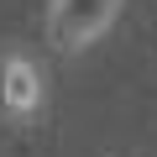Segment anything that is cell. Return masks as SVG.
Here are the masks:
<instances>
[{"label":"cell","mask_w":157,"mask_h":157,"mask_svg":"<svg viewBox=\"0 0 157 157\" xmlns=\"http://www.w3.org/2000/svg\"><path fill=\"white\" fill-rule=\"evenodd\" d=\"M52 89H47V73L26 47H6L0 52V121L26 131L47 115Z\"/></svg>","instance_id":"2"},{"label":"cell","mask_w":157,"mask_h":157,"mask_svg":"<svg viewBox=\"0 0 157 157\" xmlns=\"http://www.w3.org/2000/svg\"><path fill=\"white\" fill-rule=\"evenodd\" d=\"M121 16H126V0H47L42 6L47 47L58 58H84L121 26Z\"/></svg>","instance_id":"1"}]
</instances>
